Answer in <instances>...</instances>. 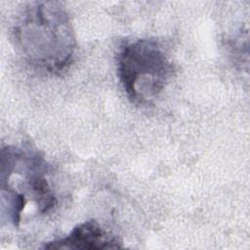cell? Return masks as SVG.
Instances as JSON below:
<instances>
[{"label":"cell","instance_id":"6da1fadb","mask_svg":"<svg viewBox=\"0 0 250 250\" xmlns=\"http://www.w3.org/2000/svg\"><path fill=\"white\" fill-rule=\"evenodd\" d=\"M14 39L30 66L52 74L67 68L76 50L69 15L59 1L28 3L14 26Z\"/></svg>","mask_w":250,"mask_h":250},{"label":"cell","instance_id":"7a4b0ae2","mask_svg":"<svg viewBox=\"0 0 250 250\" xmlns=\"http://www.w3.org/2000/svg\"><path fill=\"white\" fill-rule=\"evenodd\" d=\"M49 165L37 150L6 146L1 149V209L10 223L19 227L27 203L47 213L57 204L49 184Z\"/></svg>","mask_w":250,"mask_h":250},{"label":"cell","instance_id":"3957f363","mask_svg":"<svg viewBox=\"0 0 250 250\" xmlns=\"http://www.w3.org/2000/svg\"><path fill=\"white\" fill-rule=\"evenodd\" d=\"M173 63L153 39L124 44L117 55L118 77L131 102L145 104L157 98L173 74Z\"/></svg>","mask_w":250,"mask_h":250},{"label":"cell","instance_id":"277c9868","mask_svg":"<svg viewBox=\"0 0 250 250\" xmlns=\"http://www.w3.org/2000/svg\"><path fill=\"white\" fill-rule=\"evenodd\" d=\"M118 236L105 229L95 220H89L75 226L70 232L59 239L48 241L44 249L102 250L123 248Z\"/></svg>","mask_w":250,"mask_h":250}]
</instances>
